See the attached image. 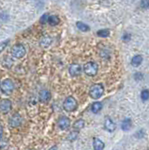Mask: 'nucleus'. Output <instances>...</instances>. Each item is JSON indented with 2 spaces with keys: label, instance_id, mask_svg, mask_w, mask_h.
Returning a JSON list of instances; mask_svg holds the SVG:
<instances>
[{
  "label": "nucleus",
  "instance_id": "1",
  "mask_svg": "<svg viewBox=\"0 0 149 150\" xmlns=\"http://www.w3.org/2000/svg\"><path fill=\"white\" fill-rule=\"evenodd\" d=\"M103 91H104V89H103L102 85L95 84L90 87V90H89V95H90L92 99L97 100V99H99V97L102 96Z\"/></svg>",
  "mask_w": 149,
  "mask_h": 150
},
{
  "label": "nucleus",
  "instance_id": "2",
  "mask_svg": "<svg viewBox=\"0 0 149 150\" xmlns=\"http://www.w3.org/2000/svg\"><path fill=\"white\" fill-rule=\"evenodd\" d=\"M0 89H2L3 93L6 95H10L14 90V84L10 79H5L0 82Z\"/></svg>",
  "mask_w": 149,
  "mask_h": 150
},
{
  "label": "nucleus",
  "instance_id": "3",
  "mask_svg": "<svg viewBox=\"0 0 149 150\" xmlns=\"http://www.w3.org/2000/svg\"><path fill=\"white\" fill-rule=\"evenodd\" d=\"M78 102L77 100L74 99L73 97H68L64 101V104H63V107H64L66 112H73L77 109Z\"/></svg>",
  "mask_w": 149,
  "mask_h": 150
},
{
  "label": "nucleus",
  "instance_id": "4",
  "mask_svg": "<svg viewBox=\"0 0 149 150\" xmlns=\"http://www.w3.org/2000/svg\"><path fill=\"white\" fill-rule=\"evenodd\" d=\"M25 52H27V50L23 44H15L14 46L12 48V55L13 57L15 58H22L24 57Z\"/></svg>",
  "mask_w": 149,
  "mask_h": 150
},
{
  "label": "nucleus",
  "instance_id": "5",
  "mask_svg": "<svg viewBox=\"0 0 149 150\" xmlns=\"http://www.w3.org/2000/svg\"><path fill=\"white\" fill-rule=\"evenodd\" d=\"M84 71L88 76H95L98 73V65L94 62H88L84 66Z\"/></svg>",
  "mask_w": 149,
  "mask_h": 150
},
{
  "label": "nucleus",
  "instance_id": "6",
  "mask_svg": "<svg viewBox=\"0 0 149 150\" xmlns=\"http://www.w3.org/2000/svg\"><path fill=\"white\" fill-rule=\"evenodd\" d=\"M10 110H12V101L7 99L0 100V111L4 114H7Z\"/></svg>",
  "mask_w": 149,
  "mask_h": 150
},
{
  "label": "nucleus",
  "instance_id": "7",
  "mask_svg": "<svg viewBox=\"0 0 149 150\" xmlns=\"http://www.w3.org/2000/svg\"><path fill=\"white\" fill-rule=\"evenodd\" d=\"M57 125L59 127V129H61L63 130H66L69 127L70 121H69V119L67 117V116H61V117L58 119Z\"/></svg>",
  "mask_w": 149,
  "mask_h": 150
},
{
  "label": "nucleus",
  "instance_id": "8",
  "mask_svg": "<svg viewBox=\"0 0 149 150\" xmlns=\"http://www.w3.org/2000/svg\"><path fill=\"white\" fill-rule=\"evenodd\" d=\"M81 71H82V67L79 64H72V65H70L69 69V72L72 77L78 76L79 74H81Z\"/></svg>",
  "mask_w": 149,
  "mask_h": 150
},
{
  "label": "nucleus",
  "instance_id": "9",
  "mask_svg": "<svg viewBox=\"0 0 149 150\" xmlns=\"http://www.w3.org/2000/svg\"><path fill=\"white\" fill-rule=\"evenodd\" d=\"M39 97L40 101H42V102H47V101L51 99V93H50V91H48V90L44 89V90H42V91H39Z\"/></svg>",
  "mask_w": 149,
  "mask_h": 150
},
{
  "label": "nucleus",
  "instance_id": "10",
  "mask_svg": "<svg viewBox=\"0 0 149 150\" xmlns=\"http://www.w3.org/2000/svg\"><path fill=\"white\" fill-rule=\"evenodd\" d=\"M104 127H105L106 130L112 132V131H114L115 130V124L113 122V120L111 118L106 117L105 121H104Z\"/></svg>",
  "mask_w": 149,
  "mask_h": 150
},
{
  "label": "nucleus",
  "instance_id": "11",
  "mask_svg": "<svg viewBox=\"0 0 149 150\" xmlns=\"http://www.w3.org/2000/svg\"><path fill=\"white\" fill-rule=\"evenodd\" d=\"M22 122V118H21V116L19 115H14L12 118H10V125L13 127H17L18 126L20 125Z\"/></svg>",
  "mask_w": 149,
  "mask_h": 150
},
{
  "label": "nucleus",
  "instance_id": "12",
  "mask_svg": "<svg viewBox=\"0 0 149 150\" xmlns=\"http://www.w3.org/2000/svg\"><path fill=\"white\" fill-rule=\"evenodd\" d=\"M93 146H94L95 150H103L104 148V142L99 140L98 138L94 139V142H93Z\"/></svg>",
  "mask_w": 149,
  "mask_h": 150
},
{
  "label": "nucleus",
  "instance_id": "13",
  "mask_svg": "<svg viewBox=\"0 0 149 150\" xmlns=\"http://www.w3.org/2000/svg\"><path fill=\"white\" fill-rule=\"evenodd\" d=\"M52 43V38H50L49 36H45L42 38V40H40V46L42 47H48L50 46V44Z\"/></svg>",
  "mask_w": 149,
  "mask_h": 150
},
{
  "label": "nucleus",
  "instance_id": "14",
  "mask_svg": "<svg viewBox=\"0 0 149 150\" xmlns=\"http://www.w3.org/2000/svg\"><path fill=\"white\" fill-rule=\"evenodd\" d=\"M142 62H143V56L142 55H135L131 60V65L134 67L140 66Z\"/></svg>",
  "mask_w": 149,
  "mask_h": 150
},
{
  "label": "nucleus",
  "instance_id": "15",
  "mask_svg": "<svg viewBox=\"0 0 149 150\" xmlns=\"http://www.w3.org/2000/svg\"><path fill=\"white\" fill-rule=\"evenodd\" d=\"M59 18L57 16H55V15H52V16H49V19H48V22H49L50 25H56L59 24Z\"/></svg>",
  "mask_w": 149,
  "mask_h": 150
},
{
  "label": "nucleus",
  "instance_id": "16",
  "mask_svg": "<svg viewBox=\"0 0 149 150\" xmlns=\"http://www.w3.org/2000/svg\"><path fill=\"white\" fill-rule=\"evenodd\" d=\"M121 127H122L123 130H129L130 129V127H131V120H130L129 118L125 119L124 121L122 122Z\"/></svg>",
  "mask_w": 149,
  "mask_h": 150
},
{
  "label": "nucleus",
  "instance_id": "17",
  "mask_svg": "<svg viewBox=\"0 0 149 150\" xmlns=\"http://www.w3.org/2000/svg\"><path fill=\"white\" fill-rule=\"evenodd\" d=\"M76 26H77L78 29H80L81 31H83V32H86V31H88L89 29H90L89 28V26L87 25L84 24L83 22H77Z\"/></svg>",
  "mask_w": 149,
  "mask_h": 150
},
{
  "label": "nucleus",
  "instance_id": "18",
  "mask_svg": "<svg viewBox=\"0 0 149 150\" xmlns=\"http://www.w3.org/2000/svg\"><path fill=\"white\" fill-rule=\"evenodd\" d=\"M101 109H102V104L100 102H95V103H93L91 106V111L93 112H95V114L99 112Z\"/></svg>",
  "mask_w": 149,
  "mask_h": 150
},
{
  "label": "nucleus",
  "instance_id": "19",
  "mask_svg": "<svg viewBox=\"0 0 149 150\" xmlns=\"http://www.w3.org/2000/svg\"><path fill=\"white\" fill-rule=\"evenodd\" d=\"M84 127V121L83 119L77 120V121L73 124V127L76 130H81V129H83Z\"/></svg>",
  "mask_w": 149,
  "mask_h": 150
},
{
  "label": "nucleus",
  "instance_id": "20",
  "mask_svg": "<svg viewBox=\"0 0 149 150\" xmlns=\"http://www.w3.org/2000/svg\"><path fill=\"white\" fill-rule=\"evenodd\" d=\"M98 36L99 37H101V38H107V37H109L110 35V31H109V29H101V30H99V31H98Z\"/></svg>",
  "mask_w": 149,
  "mask_h": 150
},
{
  "label": "nucleus",
  "instance_id": "21",
  "mask_svg": "<svg viewBox=\"0 0 149 150\" xmlns=\"http://www.w3.org/2000/svg\"><path fill=\"white\" fill-rule=\"evenodd\" d=\"M141 97L143 100H147L149 99V90L145 89L141 93Z\"/></svg>",
  "mask_w": 149,
  "mask_h": 150
},
{
  "label": "nucleus",
  "instance_id": "22",
  "mask_svg": "<svg viewBox=\"0 0 149 150\" xmlns=\"http://www.w3.org/2000/svg\"><path fill=\"white\" fill-rule=\"evenodd\" d=\"M9 42H10V40H5V41H2V42L0 43V54H1V52L5 50V48H6L7 46H8Z\"/></svg>",
  "mask_w": 149,
  "mask_h": 150
},
{
  "label": "nucleus",
  "instance_id": "23",
  "mask_svg": "<svg viewBox=\"0 0 149 150\" xmlns=\"http://www.w3.org/2000/svg\"><path fill=\"white\" fill-rule=\"evenodd\" d=\"M77 137H78V131H72V132L69 133L68 139L69 141H74Z\"/></svg>",
  "mask_w": 149,
  "mask_h": 150
},
{
  "label": "nucleus",
  "instance_id": "24",
  "mask_svg": "<svg viewBox=\"0 0 149 150\" xmlns=\"http://www.w3.org/2000/svg\"><path fill=\"white\" fill-rule=\"evenodd\" d=\"M49 16L50 15L49 14H43L42 15V17L40 18V22H42V24H45L46 22H48V19H49Z\"/></svg>",
  "mask_w": 149,
  "mask_h": 150
},
{
  "label": "nucleus",
  "instance_id": "25",
  "mask_svg": "<svg viewBox=\"0 0 149 150\" xmlns=\"http://www.w3.org/2000/svg\"><path fill=\"white\" fill-rule=\"evenodd\" d=\"M141 5L143 7H149V1H143L141 2Z\"/></svg>",
  "mask_w": 149,
  "mask_h": 150
},
{
  "label": "nucleus",
  "instance_id": "26",
  "mask_svg": "<svg viewBox=\"0 0 149 150\" xmlns=\"http://www.w3.org/2000/svg\"><path fill=\"white\" fill-rule=\"evenodd\" d=\"M142 78H143V75H142L140 72H138V73L135 74V79H136L137 81H139L140 79H142Z\"/></svg>",
  "mask_w": 149,
  "mask_h": 150
},
{
  "label": "nucleus",
  "instance_id": "27",
  "mask_svg": "<svg viewBox=\"0 0 149 150\" xmlns=\"http://www.w3.org/2000/svg\"><path fill=\"white\" fill-rule=\"evenodd\" d=\"M2 135H3V127H1V125H0V140H1V138H2Z\"/></svg>",
  "mask_w": 149,
  "mask_h": 150
},
{
  "label": "nucleus",
  "instance_id": "28",
  "mask_svg": "<svg viewBox=\"0 0 149 150\" xmlns=\"http://www.w3.org/2000/svg\"><path fill=\"white\" fill-rule=\"evenodd\" d=\"M57 149V147H56V146H55V145H54V146H52V147L49 149V150H56Z\"/></svg>",
  "mask_w": 149,
  "mask_h": 150
}]
</instances>
